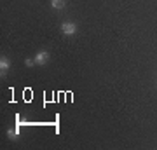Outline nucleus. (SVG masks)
I'll return each mask as SVG.
<instances>
[{"label":"nucleus","mask_w":157,"mask_h":150,"mask_svg":"<svg viewBox=\"0 0 157 150\" xmlns=\"http://www.w3.org/2000/svg\"><path fill=\"white\" fill-rule=\"evenodd\" d=\"M61 32H63V35L72 37V35L77 33V25H75V23H72V21H65L61 25Z\"/></svg>","instance_id":"nucleus-1"},{"label":"nucleus","mask_w":157,"mask_h":150,"mask_svg":"<svg viewBox=\"0 0 157 150\" xmlns=\"http://www.w3.org/2000/svg\"><path fill=\"white\" fill-rule=\"evenodd\" d=\"M33 60H35V65H45V63L49 61V52L47 51H39Z\"/></svg>","instance_id":"nucleus-2"},{"label":"nucleus","mask_w":157,"mask_h":150,"mask_svg":"<svg viewBox=\"0 0 157 150\" xmlns=\"http://www.w3.org/2000/svg\"><path fill=\"white\" fill-rule=\"evenodd\" d=\"M9 68H11V61H9V58H7V56H2V58H0V75H2V77H6L7 72H9Z\"/></svg>","instance_id":"nucleus-3"},{"label":"nucleus","mask_w":157,"mask_h":150,"mask_svg":"<svg viewBox=\"0 0 157 150\" xmlns=\"http://www.w3.org/2000/svg\"><path fill=\"white\" fill-rule=\"evenodd\" d=\"M51 6H52V9H63L65 7V0H51Z\"/></svg>","instance_id":"nucleus-4"},{"label":"nucleus","mask_w":157,"mask_h":150,"mask_svg":"<svg viewBox=\"0 0 157 150\" xmlns=\"http://www.w3.org/2000/svg\"><path fill=\"white\" fill-rule=\"evenodd\" d=\"M25 65H26V67H33L35 60H25Z\"/></svg>","instance_id":"nucleus-5"}]
</instances>
